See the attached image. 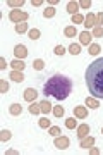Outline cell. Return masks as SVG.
<instances>
[{"label": "cell", "instance_id": "obj_10", "mask_svg": "<svg viewBox=\"0 0 103 155\" xmlns=\"http://www.w3.org/2000/svg\"><path fill=\"white\" fill-rule=\"evenodd\" d=\"M91 38H93V35L89 33V31H82L81 35H79V41H81L82 45H88V47H89V45H91Z\"/></svg>", "mask_w": 103, "mask_h": 155}, {"label": "cell", "instance_id": "obj_40", "mask_svg": "<svg viewBox=\"0 0 103 155\" xmlns=\"http://www.w3.org/2000/svg\"><path fill=\"white\" fill-rule=\"evenodd\" d=\"M43 4V0H33V7H40Z\"/></svg>", "mask_w": 103, "mask_h": 155}, {"label": "cell", "instance_id": "obj_34", "mask_svg": "<svg viewBox=\"0 0 103 155\" xmlns=\"http://www.w3.org/2000/svg\"><path fill=\"white\" fill-rule=\"evenodd\" d=\"M72 22H76V24L84 22V16H82V14H76V16H72Z\"/></svg>", "mask_w": 103, "mask_h": 155}, {"label": "cell", "instance_id": "obj_27", "mask_svg": "<svg viewBox=\"0 0 103 155\" xmlns=\"http://www.w3.org/2000/svg\"><path fill=\"white\" fill-rule=\"evenodd\" d=\"M91 35L95 36V38H101L103 36V26H95L91 31Z\"/></svg>", "mask_w": 103, "mask_h": 155}, {"label": "cell", "instance_id": "obj_13", "mask_svg": "<svg viewBox=\"0 0 103 155\" xmlns=\"http://www.w3.org/2000/svg\"><path fill=\"white\" fill-rule=\"evenodd\" d=\"M9 114H11V116H21L22 114V105H19V104H12V105L9 107Z\"/></svg>", "mask_w": 103, "mask_h": 155}, {"label": "cell", "instance_id": "obj_33", "mask_svg": "<svg viewBox=\"0 0 103 155\" xmlns=\"http://www.w3.org/2000/svg\"><path fill=\"white\" fill-rule=\"evenodd\" d=\"M7 91H9V83L5 79H2L0 81V93H7Z\"/></svg>", "mask_w": 103, "mask_h": 155}, {"label": "cell", "instance_id": "obj_7", "mask_svg": "<svg viewBox=\"0 0 103 155\" xmlns=\"http://www.w3.org/2000/svg\"><path fill=\"white\" fill-rule=\"evenodd\" d=\"M84 26H86L88 29H93V28H95V26H96V14L89 12V14L84 17Z\"/></svg>", "mask_w": 103, "mask_h": 155}, {"label": "cell", "instance_id": "obj_18", "mask_svg": "<svg viewBox=\"0 0 103 155\" xmlns=\"http://www.w3.org/2000/svg\"><path fill=\"white\" fill-rule=\"evenodd\" d=\"M86 105L89 107V109H98V107H100V102H98L95 97H88L86 98Z\"/></svg>", "mask_w": 103, "mask_h": 155}, {"label": "cell", "instance_id": "obj_23", "mask_svg": "<svg viewBox=\"0 0 103 155\" xmlns=\"http://www.w3.org/2000/svg\"><path fill=\"white\" fill-rule=\"evenodd\" d=\"M52 112H53V116H55V117H64L65 109H64L62 105H55V107H53V110H52Z\"/></svg>", "mask_w": 103, "mask_h": 155}, {"label": "cell", "instance_id": "obj_30", "mask_svg": "<svg viewBox=\"0 0 103 155\" xmlns=\"http://www.w3.org/2000/svg\"><path fill=\"white\" fill-rule=\"evenodd\" d=\"M43 16L47 17V19L53 17V16H55V9H53V7H47V9L43 11Z\"/></svg>", "mask_w": 103, "mask_h": 155}, {"label": "cell", "instance_id": "obj_1", "mask_svg": "<svg viewBox=\"0 0 103 155\" xmlns=\"http://www.w3.org/2000/svg\"><path fill=\"white\" fill-rule=\"evenodd\" d=\"M72 91V81L64 74H53L45 83V93L47 97H53L55 100H65Z\"/></svg>", "mask_w": 103, "mask_h": 155}, {"label": "cell", "instance_id": "obj_20", "mask_svg": "<svg viewBox=\"0 0 103 155\" xmlns=\"http://www.w3.org/2000/svg\"><path fill=\"white\" fill-rule=\"evenodd\" d=\"M29 114H33V116H38V114H41V105L33 102L31 105H29Z\"/></svg>", "mask_w": 103, "mask_h": 155}, {"label": "cell", "instance_id": "obj_17", "mask_svg": "<svg viewBox=\"0 0 103 155\" xmlns=\"http://www.w3.org/2000/svg\"><path fill=\"white\" fill-rule=\"evenodd\" d=\"M77 126H79V124H77V117L65 119V127H67V129H76Z\"/></svg>", "mask_w": 103, "mask_h": 155}, {"label": "cell", "instance_id": "obj_36", "mask_svg": "<svg viewBox=\"0 0 103 155\" xmlns=\"http://www.w3.org/2000/svg\"><path fill=\"white\" fill-rule=\"evenodd\" d=\"M79 7H81V9H89V7H91V0H81V2H79Z\"/></svg>", "mask_w": 103, "mask_h": 155}, {"label": "cell", "instance_id": "obj_29", "mask_svg": "<svg viewBox=\"0 0 103 155\" xmlns=\"http://www.w3.org/2000/svg\"><path fill=\"white\" fill-rule=\"evenodd\" d=\"M69 52H71L72 55H77V54L81 52V45H77V43H72L71 47H69Z\"/></svg>", "mask_w": 103, "mask_h": 155}, {"label": "cell", "instance_id": "obj_21", "mask_svg": "<svg viewBox=\"0 0 103 155\" xmlns=\"http://www.w3.org/2000/svg\"><path fill=\"white\" fill-rule=\"evenodd\" d=\"M64 35L67 36V38H72V36H76V35H77L76 26H67V28L64 29Z\"/></svg>", "mask_w": 103, "mask_h": 155}, {"label": "cell", "instance_id": "obj_32", "mask_svg": "<svg viewBox=\"0 0 103 155\" xmlns=\"http://www.w3.org/2000/svg\"><path fill=\"white\" fill-rule=\"evenodd\" d=\"M48 134H52V136H59L60 134V127L59 126H50L48 127Z\"/></svg>", "mask_w": 103, "mask_h": 155}, {"label": "cell", "instance_id": "obj_12", "mask_svg": "<svg viewBox=\"0 0 103 155\" xmlns=\"http://www.w3.org/2000/svg\"><path fill=\"white\" fill-rule=\"evenodd\" d=\"M93 145H95V138L88 134L86 138H82V140H81V143H79V147H81V148H91Z\"/></svg>", "mask_w": 103, "mask_h": 155}, {"label": "cell", "instance_id": "obj_41", "mask_svg": "<svg viewBox=\"0 0 103 155\" xmlns=\"http://www.w3.org/2000/svg\"><path fill=\"white\" fill-rule=\"evenodd\" d=\"M59 4V0H50V7H53V5H57Z\"/></svg>", "mask_w": 103, "mask_h": 155}, {"label": "cell", "instance_id": "obj_14", "mask_svg": "<svg viewBox=\"0 0 103 155\" xmlns=\"http://www.w3.org/2000/svg\"><path fill=\"white\" fill-rule=\"evenodd\" d=\"M11 67H12V71H22V69L26 67V64H24L21 59H16V61L11 62Z\"/></svg>", "mask_w": 103, "mask_h": 155}, {"label": "cell", "instance_id": "obj_19", "mask_svg": "<svg viewBox=\"0 0 103 155\" xmlns=\"http://www.w3.org/2000/svg\"><path fill=\"white\" fill-rule=\"evenodd\" d=\"M100 50H101V47L98 43H91L89 47H88V52H89V55H98L100 54Z\"/></svg>", "mask_w": 103, "mask_h": 155}, {"label": "cell", "instance_id": "obj_22", "mask_svg": "<svg viewBox=\"0 0 103 155\" xmlns=\"http://www.w3.org/2000/svg\"><path fill=\"white\" fill-rule=\"evenodd\" d=\"M11 136H12V133L9 131V129H2V131H0V141H4V143H5V141H9V140H11Z\"/></svg>", "mask_w": 103, "mask_h": 155}, {"label": "cell", "instance_id": "obj_24", "mask_svg": "<svg viewBox=\"0 0 103 155\" xmlns=\"http://www.w3.org/2000/svg\"><path fill=\"white\" fill-rule=\"evenodd\" d=\"M38 126H40V127H43V129H48V127L52 126V122H50L48 117H41V119L38 121Z\"/></svg>", "mask_w": 103, "mask_h": 155}, {"label": "cell", "instance_id": "obj_35", "mask_svg": "<svg viewBox=\"0 0 103 155\" xmlns=\"http://www.w3.org/2000/svg\"><path fill=\"white\" fill-rule=\"evenodd\" d=\"M55 54H57V55H64L65 54V47L64 45H57V47H55Z\"/></svg>", "mask_w": 103, "mask_h": 155}, {"label": "cell", "instance_id": "obj_3", "mask_svg": "<svg viewBox=\"0 0 103 155\" xmlns=\"http://www.w3.org/2000/svg\"><path fill=\"white\" fill-rule=\"evenodd\" d=\"M27 12L21 11V9H12L11 12H9V19H11L12 22H16V24H19V22H26L27 21Z\"/></svg>", "mask_w": 103, "mask_h": 155}, {"label": "cell", "instance_id": "obj_2", "mask_svg": "<svg viewBox=\"0 0 103 155\" xmlns=\"http://www.w3.org/2000/svg\"><path fill=\"white\" fill-rule=\"evenodd\" d=\"M86 84L95 98H103V57L91 62L86 69Z\"/></svg>", "mask_w": 103, "mask_h": 155}, {"label": "cell", "instance_id": "obj_11", "mask_svg": "<svg viewBox=\"0 0 103 155\" xmlns=\"http://www.w3.org/2000/svg\"><path fill=\"white\" fill-rule=\"evenodd\" d=\"M67 12H69V14H72V16L79 14V2H74V0H71V2L67 4Z\"/></svg>", "mask_w": 103, "mask_h": 155}, {"label": "cell", "instance_id": "obj_5", "mask_svg": "<svg viewBox=\"0 0 103 155\" xmlns=\"http://www.w3.org/2000/svg\"><path fill=\"white\" fill-rule=\"evenodd\" d=\"M14 55H16V59L24 61V59L27 57V48L24 47V45H16V47H14Z\"/></svg>", "mask_w": 103, "mask_h": 155}, {"label": "cell", "instance_id": "obj_9", "mask_svg": "<svg viewBox=\"0 0 103 155\" xmlns=\"http://www.w3.org/2000/svg\"><path fill=\"white\" fill-rule=\"evenodd\" d=\"M74 117H77V119H86L88 117V109L82 107V105L74 107Z\"/></svg>", "mask_w": 103, "mask_h": 155}, {"label": "cell", "instance_id": "obj_43", "mask_svg": "<svg viewBox=\"0 0 103 155\" xmlns=\"http://www.w3.org/2000/svg\"><path fill=\"white\" fill-rule=\"evenodd\" d=\"M101 133H103V129H101Z\"/></svg>", "mask_w": 103, "mask_h": 155}, {"label": "cell", "instance_id": "obj_31", "mask_svg": "<svg viewBox=\"0 0 103 155\" xmlns=\"http://www.w3.org/2000/svg\"><path fill=\"white\" fill-rule=\"evenodd\" d=\"M27 35H29V38H31V40H38L41 33H40V29L34 28V29H29V33H27Z\"/></svg>", "mask_w": 103, "mask_h": 155}, {"label": "cell", "instance_id": "obj_4", "mask_svg": "<svg viewBox=\"0 0 103 155\" xmlns=\"http://www.w3.org/2000/svg\"><path fill=\"white\" fill-rule=\"evenodd\" d=\"M53 145L57 147V148H60V150H65L69 145H71V140L67 138V136H55Z\"/></svg>", "mask_w": 103, "mask_h": 155}, {"label": "cell", "instance_id": "obj_6", "mask_svg": "<svg viewBox=\"0 0 103 155\" xmlns=\"http://www.w3.org/2000/svg\"><path fill=\"white\" fill-rule=\"evenodd\" d=\"M22 97H24V100H26V102H34V100L38 98V91H36V90L34 88H26L24 90V93H22Z\"/></svg>", "mask_w": 103, "mask_h": 155}, {"label": "cell", "instance_id": "obj_16", "mask_svg": "<svg viewBox=\"0 0 103 155\" xmlns=\"http://www.w3.org/2000/svg\"><path fill=\"white\" fill-rule=\"evenodd\" d=\"M40 105H41V114H48V112L53 110V107H52V104H50L48 100H41Z\"/></svg>", "mask_w": 103, "mask_h": 155}, {"label": "cell", "instance_id": "obj_28", "mask_svg": "<svg viewBox=\"0 0 103 155\" xmlns=\"http://www.w3.org/2000/svg\"><path fill=\"white\" fill-rule=\"evenodd\" d=\"M7 5L12 7V9H16V7H22V5H24V0H9V2H7Z\"/></svg>", "mask_w": 103, "mask_h": 155}, {"label": "cell", "instance_id": "obj_25", "mask_svg": "<svg viewBox=\"0 0 103 155\" xmlns=\"http://www.w3.org/2000/svg\"><path fill=\"white\" fill-rule=\"evenodd\" d=\"M33 69H34V71H43L45 69V62L41 61V59H36V61L33 62Z\"/></svg>", "mask_w": 103, "mask_h": 155}, {"label": "cell", "instance_id": "obj_39", "mask_svg": "<svg viewBox=\"0 0 103 155\" xmlns=\"http://www.w3.org/2000/svg\"><path fill=\"white\" fill-rule=\"evenodd\" d=\"M89 153H91V155H98V153H100V150L95 148V147H91V148H89Z\"/></svg>", "mask_w": 103, "mask_h": 155}, {"label": "cell", "instance_id": "obj_38", "mask_svg": "<svg viewBox=\"0 0 103 155\" xmlns=\"http://www.w3.org/2000/svg\"><path fill=\"white\" fill-rule=\"evenodd\" d=\"M0 69H7V61L4 57H0Z\"/></svg>", "mask_w": 103, "mask_h": 155}, {"label": "cell", "instance_id": "obj_37", "mask_svg": "<svg viewBox=\"0 0 103 155\" xmlns=\"http://www.w3.org/2000/svg\"><path fill=\"white\" fill-rule=\"evenodd\" d=\"M103 24V12H98L96 14V26H101Z\"/></svg>", "mask_w": 103, "mask_h": 155}, {"label": "cell", "instance_id": "obj_15", "mask_svg": "<svg viewBox=\"0 0 103 155\" xmlns=\"http://www.w3.org/2000/svg\"><path fill=\"white\" fill-rule=\"evenodd\" d=\"M11 79L16 81V83H22V81H24V74H22V71H12L11 72Z\"/></svg>", "mask_w": 103, "mask_h": 155}, {"label": "cell", "instance_id": "obj_26", "mask_svg": "<svg viewBox=\"0 0 103 155\" xmlns=\"http://www.w3.org/2000/svg\"><path fill=\"white\" fill-rule=\"evenodd\" d=\"M27 31V22H19V24H16V33L22 35Z\"/></svg>", "mask_w": 103, "mask_h": 155}, {"label": "cell", "instance_id": "obj_42", "mask_svg": "<svg viewBox=\"0 0 103 155\" xmlns=\"http://www.w3.org/2000/svg\"><path fill=\"white\" fill-rule=\"evenodd\" d=\"M16 153H17L16 150H9V152H7V155H16Z\"/></svg>", "mask_w": 103, "mask_h": 155}, {"label": "cell", "instance_id": "obj_8", "mask_svg": "<svg viewBox=\"0 0 103 155\" xmlns=\"http://www.w3.org/2000/svg\"><path fill=\"white\" fill-rule=\"evenodd\" d=\"M88 134H89V124H79L77 126V138L79 140H82V138H86Z\"/></svg>", "mask_w": 103, "mask_h": 155}]
</instances>
